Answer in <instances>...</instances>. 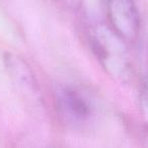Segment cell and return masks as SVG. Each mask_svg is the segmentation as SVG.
Listing matches in <instances>:
<instances>
[{
	"instance_id": "obj_2",
	"label": "cell",
	"mask_w": 148,
	"mask_h": 148,
	"mask_svg": "<svg viewBox=\"0 0 148 148\" xmlns=\"http://www.w3.org/2000/svg\"><path fill=\"white\" fill-rule=\"evenodd\" d=\"M56 110L63 123L80 128L89 123L93 115L90 101L73 87H62L56 92Z\"/></svg>"
},
{
	"instance_id": "obj_5",
	"label": "cell",
	"mask_w": 148,
	"mask_h": 148,
	"mask_svg": "<svg viewBox=\"0 0 148 148\" xmlns=\"http://www.w3.org/2000/svg\"><path fill=\"white\" fill-rule=\"evenodd\" d=\"M142 101H143L144 115L147 118V121H148V87L144 90L143 97H142Z\"/></svg>"
},
{
	"instance_id": "obj_4",
	"label": "cell",
	"mask_w": 148,
	"mask_h": 148,
	"mask_svg": "<svg viewBox=\"0 0 148 148\" xmlns=\"http://www.w3.org/2000/svg\"><path fill=\"white\" fill-rule=\"evenodd\" d=\"M57 6L63 10L77 11L82 4V0H52Z\"/></svg>"
},
{
	"instance_id": "obj_3",
	"label": "cell",
	"mask_w": 148,
	"mask_h": 148,
	"mask_svg": "<svg viewBox=\"0 0 148 148\" xmlns=\"http://www.w3.org/2000/svg\"><path fill=\"white\" fill-rule=\"evenodd\" d=\"M111 27L127 43H134L140 31V16L134 0H107Z\"/></svg>"
},
{
	"instance_id": "obj_1",
	"label": "cell",
	"mask_w": 148,
	"mask_h": 148,
	"mask_svg": "<svg viewBox=\"0 0 148 148\" xmlns=\"http://www.w3.org/2000/svg\"><path fill=\"white\" fill-rule=\"evenodd\" d=\"M92 52L106 71L116 77L125 78L130 73V61L127 42L120 37L111 25L103 23L95 25L89 34Z\"/></svg>"
}]
</instances>
